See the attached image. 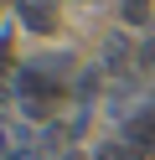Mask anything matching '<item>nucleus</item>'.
Listing matches in <instances>:
<instances>
[{
	"mask_svg": "<svg viewBox=\"0 0 155 160\" xmlns=\"http://www.w3.org/2000/svg\"><path fill=\"white\" fill-rule=\"evenodd\" d=\"M119 16L129 26H145V21H150V0H119Z\"/></svg>",
	"mask_w": 155,
	"mask_h": 160,
	"instance_id": "5",
	"label": "nucleus"
},
{
	"mask_svg": "<svg viewBox=\"0 0 155 160\" xmlns=\"http://www.w3.org/2000/svg\"><path fill=\"white\" fill-rule=\"evenodd\" d=\"M21 21H26L31 31H52V11L41 0H21Z\"/></svg>",
	"mask_w": 155,
	"mask_h": 160,
	"instance_id": "3",
	"label": "nucleus"
},
{
	"mask_svg": "<svg viewBox=\"0 0 155 160\" xmlns=\"http://www.w3.org/2000/svg\"><path fill=\"white\" fill-rule=\"evenodd\" d=\"M0 160H31V155H26V145H16V150H5Z\"/></svg>",
	"mask_w": 155,
	"mask_h": 160,
	"instance_id": "6",
	"label": "nucleus"
},
{
	"mask_svg": "<svg viewBox=\"0 0 155 160\" xmlns=\"http://www.w3.org/2000/svg\"><path fill=\"white\" fill-rule=\"evenodd\" d=\"M47 160H83V155H78V150L67 145V150H57V155H47Z\"/></svg>",
	"mask_w": 155,
	"mask_h": 160,
	"instance_id": "7",
	"label": "nucleus"
},
{
	"mask_svg": "<svg viewBox=\"0 0 155 160\" xmlns=\"http://www.w3.org/2000/svg\"><path fill=\"white\" fill-rule=\"evenodd\" d=\"M93 160H140V150H134L129 139H103V145L93 150Z\"/></svg>",
	"mask_w": 155,
	"mask_h": 160,
	"instance_id": "4",
	"label": "nucleus"
},
{
	"mask_svg": "<svg viewBox=\"0 0 155 160\" xmlns=\"http://www.w3.org/2000/svg\"><path fill=\"white\" fill-rule=\"evenodd\" d=\"M124 139H129V145L140 150V160H155V103L145 108V114H134V119H129Z\"/></svg>",
	"mask_w": 155,
	"mask_h": 160,
	"instance_id": "2",
	"label": "nucleus"
},
{
	"mask_svg": "<svg viewBox=\"0 0 155 160\" xmlns=\"http://www.w3.org/2000/svg\"><path fill=\"white\" fill-rule=\"evenodd\" d=\"M16 93H21V108H26L31 119H41V114H52V103L62 98V83H52L41 67H26V72L16 78Z\"/></svg>",
	"mask_w": 155,
	"mask_h": 160,
	"instance_id": "1",
	"label": "nucleus"
}]
</instances>
